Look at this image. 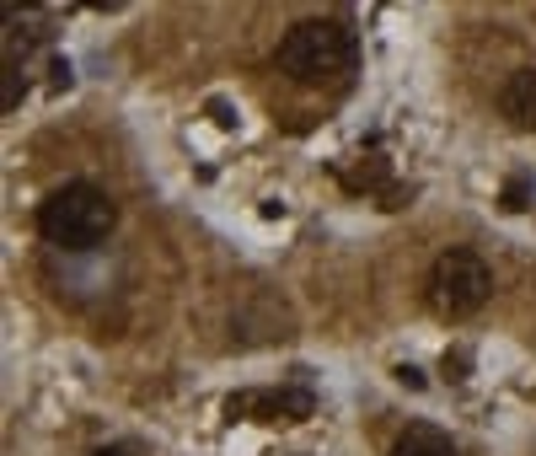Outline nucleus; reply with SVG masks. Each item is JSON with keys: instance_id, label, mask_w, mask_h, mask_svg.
Here are the masks:
<instances>
[{"instance_id": "nucleus-5", "label": "nucleus", "mask_w": 536, "mask_h": 456, "mask_svg": "<svg viewBox=\"0 0 536 456\" xmlns=\"http://www.w3.org/2000/svg\"><path fill=\"white\" fill-rule=\"evenodd\" d=\"M499 108H504V118H510L515 129H536V65H521V70L504 81Z\"/></svg>"}, {"instance_id": "nucleus-1", "label": "nucleus", "mask_w": 536, "mask_h": 456, "mask_svg": "<svg viewBox=\"0 0 536 456\" xmlns=\"http://www.w3.org/2000/svg\"><path fill=\"white\" fill-rule=\"evenodd\" d=\"M118 226V205L97 183H65L38 205V236L59 252H92Z\"/></svg>"}, {"instance_id": "nucleus-3", "label": "nucleus", "mask_w": 536, "mask_h": 456, "mask_svg": "<svg viewBox=\"0 0 536 456\" xmlns=\"http://www.w3.org/2000/svg\"><path fill=\"white\" fill-rule=\"evenodd\" d=\"M488 296H494V274H488V263L477 252L450 247V252L434 258V269H429V301H434V312L472 317Z\"/></svg>"}, {"instance_id": "nucleus-8", "label": "nucleus", "mask_w": 536, "mask_h": 456, "mask_svg": "<svg viewBox=\"0 0 536 456\" xmlns=\"http://www.w3.org/2000/svg\"><path fill=\"white\" fill-rule=\"evenodd\" d=\"M440 370H445V381H467L472 376V349H445Z\"/></svg>"}, {"instance_id": "nucleus-11", "label": "nucleus", "mask_w": 536, "mask_h": 456, "mask_svg": "<svg viewBox=\"0 0 536 456\" xmlns=\"http://www.w3.org/2000/svg\"><path fill=\"white\" fill-rule=\"evenodd\" d=\"M210 114H214V123H220V129H236V114H231V103H220V97H214Z\"/></svg>"}, {"instance_id": "nucleus-2", "label": "nucleus", "mask_w": 536, "mask_h": 456, "mask_svg": "<svg viewBox=\"0 0 536 456\" xmlns=\"http://www.w3.org/2000/svg\"><path fill=\"white\" fill-rule=\"evenodd\" d=\"M279 70L301 87H332L354 70V32L343 22H295L279 38Z\"/></svg>"}, {"instance_id": "nucleus-4", "label": "nucleus", "mask_w": 536, "mask_h": 456, "mask_svg": "<svg viewBox=\"0 0 536 456\" xmlns=\"http://www.w3.org/2000/svg\"><path fill=\"white\" fill-rule=\"evenodd\" d=\"M317 397L306 387H279V392H231L225 397V419H285V424H301L312 419Z\"/></svg>"}, {"instance_id": "nucleus-10", "label": "nucleus", "mask_w": 536, "mask_h": 456, "mask_svg": "<svg viewBox=\"0 0 536 456\" xmlns=\"http://www.w3.org/2000/svg\"><path fill=\"white\" fill-rule=\"evenodd\" d=\"M397 381L413 387V392H424V370H419V365H397Z\"/></svg>"}, {"instance_id": "nucleus-9", "label": "nucleus", "mask_w": 536, "mask_h": 456, "mask_svg": "<svg viewBox=\"0 0 536 456\" xmlns=\"http://www.w3.org/2000/svg\"><path fill=\"white\" fill-rule=\"evenodd\" d=\"M16 97H22V76H16V65H11V70H5V97H0V103H5V114L16 108Z\"/></svg>"}, {"instance_id": "nucleus-6", "label": "nucleus", "mask_w": 536, "mask_h": 456, "mask_svg": "<svg viewBox=\"0 0 536 456\" xmlns=\"http://www.w3.org/2000/svg\"><path fill=\"white\" fill-rule=\"evenodd\" d=\"M392 456H456V441L434 424H408L397 441H392Z\"/></svg>"}, {"instance_id": "nucleus-13", "label": "nucleus", "mask_w": 536, "mask_h": 456, "mask_svg": "<svg viewBox=\"0 0 536 456\" xmlns=\"http://www.w3.org/2000/svg\"><path fill=\"white\" fill-rule=\"evenodd\" d=\"M92 456H129L123 446H103V451H92Z\"/></svg>"}, {"instance_id": "nucleus-7", "label": "nucleus", "mask_w": 536, "mask_h": 456, "mask_svg": "<svg viewBox=\"0 0 536 456\" xmlns=\"http://www.w3.org/2000/svg\"><path fill=\"white\" fill-rule=\"evenodd\" d=\"M531 172H515V178H510V183H504V210H526V205H531Z\"/></svg>"}, {"instance_id": "nucleus-12", "label": "nucleus", "mask_w": 536, "mask_h": 456, "mask_svg": "<svg viewBox=\"0 0 536 456\" xmlns=\"http://www.w3.org/2000/svg\"><path fill=\"white\" fill-rule=\"evenodd\" d=\"M49 87H54V92H65V87H70V65H65V59H54V81H49Z\"/></svg>"}]
</instances>
